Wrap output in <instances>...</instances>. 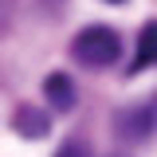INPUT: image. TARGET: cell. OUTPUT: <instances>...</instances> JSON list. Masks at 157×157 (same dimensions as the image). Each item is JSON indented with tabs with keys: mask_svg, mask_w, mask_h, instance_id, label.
<instances>
[{
	"mask_svg": "<svg viewBox=\"0 0 157 157\" xmlns=\"http://www.w3.org/2000/svg\"><path fill=\"white\" fill-rule=\"evenodd\" d=\"M71 59L90 67V71H102V67H114L122 59V36L106 24H90L82 28L75 39H71Z\"/></svg>",
	"mask_w": 157,
	"mask_h": 157,
	"instance_id": "1",
	"label": "cell"
},
{
	"mask_svg": "<svg viewBox=\"0 0 157 157\" xmlns=\"http://www.w3.org/2000/svg\"><path fill=\"white\" fill-rule=\"evenodd\" d=\"M114 134L122 141H134V145H145L149 134H153V102H137V106H126L114 114Z\"/></svg>",
	"mask_w": 157,
	"mask_h": 157,
	"instance_id": "2",
	"label": "cell"
},
{
	"mask_svg": "<svg viewBox=\"0 0 157 157\" xmlns=\"http://www.w3.org/2000/svg\"><path fill=\"white\" fill-rule=\"evenodd\" d=\"M12 126H16V134H24V137H47L51 134L47 110H39V106H32V102H24L16 114H12Z\"/></svg>",
	"mask_w": 157,
	"mask_h": 157,
	"instance_id": "3",
	"label": "cell"
},
{
	"mask_svg": "<svg viewBox=\"0 0 157 157\" xmlns=\"http://www.w3.org/2000/svg\"><path fill=\"white\" fill-rule=\"evenodd\" d=\"M43 94H47V102H51V110L67 114V110L75 106V82L63 75V71H55V75L43 78Z\"/></svg>",
	"mask_w": 157,
	"mask_h": 157,
	"instance_id": "4",
	"label": "cell"
},
{
	"mask_svg": "<svg viewBox=\"0 0 157 157\" xmlns=\"http://www.w3.org/2000/svg\"><path fill=\"white\" fill-rule=\"evenodd\" d=\"M153 47H157V24L149 20V24L141 28V36H137V55H134V63H130V75L145 71V67L153 63Z\"/></svg>",
	"mask_w": 157,
	"mask_h": 157,
	"instance_id": "5",
	"label": "cell"
},
{
	"mask_svg": "<svg viewBox=\"0 0 157 157\" xmlns=\"http://www.w3.org/2000/svg\"><path fill=\"white\" fill-rule=\"evenodd\" d=\"M55 157H94V153H90V145H86L82 137H67V141L55 149Z\"/></svg>",
	"mask_w": 157,
	"mask_h": 157,
	"instance_id": "6",
	"label": "cell"
},
{
	"mask_svg": "<svg viewBox=\"0 0 157 157\" xmlns=\"http://www.w3.org/2000/svg\"><path fill=\"white\" fill-rule=\"evenodd\" d=\"M106 4H122V0H106Z\"/></svg>",
	"mask_w": 157,
	"mask_h": 157,
	"instance_id": "7",
	"label": "cell"
}]
</instances>
